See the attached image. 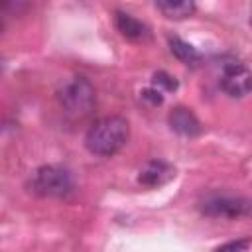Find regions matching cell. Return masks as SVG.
<instances>
[{
    "mask_svg": "<svg viewBox=\"0 0 252 252\" xmlns=\"http://www.w3.org/2000/svg\"><path fill=\"white\" fill-rule=\"evenodd\" d=\"M130 138V124L122 116H104L96 120L87 136H85V146L91 154L94 156H114L120 152Z\"/></svg>",
    "mask_w": 252,
    "mask_h": 252,
    "instance_id": "6da1fadb",
    "label": "cell"
},
{
    "mask_svg": "<svg viewBox=\"0 0 252 252\" xmlns=\"http://www.w3.org/2000/svg\"><path fill=\"white\" fill-rule=\"evenodd\" d=\"M28 187L39 197H65L73 189V179L61 165H41L32 173Z\"/></svg>",
    "mask_w": 252,
    "mask_h": 252,
    "instance_id": "7a4b0ae2",
    "label": "cell"
},
{
    "mask_svg": "<svg viewBox=\"0 0 252 252\" xmlns=\"http://www.w3.org/2000/svg\"><path fill=\"white\" fill-rule=\"evenodd\" d=\"M59 104L75 116H85L94 106V87L85 77H71L57 91Z\"/></svg>",
    "mask_w": 252,
    "mask_h": 252,
    "instance_id": "3957f363",
    "label": "cell"
},
{
    "mask_svg": "<svg viewBox=\"0 0 252 252\" xmlns=\"http://www.w3.org/2000/svg\"><path fill=\"white\" fill-rule=\"evenodd\" d=\"M201 213L207 217H222V219L248 217L252 215V201L232 195H213L201 203Z\"/></svg>",
    "mask_w": 252,
    "mask_h": 252,
    "instance_id": "277c9868",
    "label": "cell"
},
{
    "mask_svg": "<svg viewBox=\"0 0 252 252\" xmlns=\"http://www.w3.org/2000/svg\"><path fill=\"white\" fill-rule=\"evenodd\" d=\"M220 89L232 98L252 93V71L242 63H226L220 75Z\"/></svg>",
    "mask_w": 252,
    "mask_h": 252,
    "instance_id": "5b68a950",
    "label": "cell"
},
{
    "mask_svg": "<svg viewBox=\"0 0 252 252\" xmlns=\"http://www.w3.org/2000/svg\"><path fill=\"white\" fill-rule=\"evenodd\" d=\"M175 177V167L161 159H150L138 171V183L146 187H161Z\"/></svg>",
    "mask_w": 252,
    "mask_h": 252,
    "instance_id": "8992f818",
    "label": "cell"
},
{
    "mask_svg": "<svg viewBox=\"0 0 252 252\" xmlns=\"http://www.w3.org/2000/svg\"><path fill=\"white\" fill-rule=\"evenodd\" d=\"M167 122H169L173 132H177L181 136H189V138L201 134V130H203L199 118L191 112V108H185V106H175L169 112Z\"/></svg>",
    "mask_w": 252,
    "mask_h": 252,
    "instance_id": "52a82bcc",
    "label": "cell"
},
{
    "mask_svg": "<svg viewBox=\"0 0 252 252\" xmlns=\"http://www.w3.org/2000/svg\"><path fill=\"white\" fill-rule=\"evenodd\" d=\"M114 24H116V30L128 37V39H134V41H146L150 39V28L140 22L138 18H134L132 14H126V12H120L116 10L114 12Z\"/></svg>",
    "mask_w": 252,
    "mask_h": 252,
    "instance_id": "ba28073f",
    "label": "cell"
},
{
    "mask_svg": "<svg viewBox=\"0 0 252 252\" xmlns=\"http://www.w3.org/2000/svg\"><path fill=\"white\" fill-rule=\"evenodd\" d=\"M156 8L169 20H183L193 16L197 6L193 0H161V2H156Z\"/></svg>",
    "mask_w": 252,
    "mask_h": 252,
    "instance_id": "9c48e42d",
    "label": "cell"
},
{
    "mask_svg": "<svg viewBox=\"0 0 252 252\" xmlns=\"http://www.w3.org/2000/svg\"><path fill=\"white\" fill-rule=\"evenodd\" d=\"M169 49H171V53H173L181 63H185V65L195 67V65H199V61H201L199 51H197L191 43L183 41V39L177 37V35H171V37H169Z\"/></svg>",
    "mask_w": 252,
    "mask_h": 252,
    "instance_id": "30bf717a",
    "label": "cell"
},
{
    "mask_svg": "<svg viewBox=\"0 0 252 252\" xmlns=\"http://www.w3.org/2000/svg\"><path fill=\"white\" fill-rule=\"evenodd\" d=\"M152 83H154L156 89H165V91H175V89H177V81H175L171 75H167L165 71H158V73H154Z\"/></svg>",
    "mask_w": 252,
    "mask_h": 252,
    "instance_id": "8fae6325",
    "label": "cell"
},
{
    "mask_svg": "<svg viewBox=\"0 0 252 252\" xmlns=\"http://www.w3.org/2000/svg\"><path fill=\"white\" fill-rule=\"evenodd\" d=\"M250 244H252L250 238H238V240H230V242H224V244L217 246L213 252H242Z\"/></svg>",
    "mask_w": 252,
    "mask_h": 252,
    "instance_id": "7c38bea8",
    "label": "cell"
},
{
    "mask_svg": "<svg viewBox=\"0 0 252 252\" xmlns=\"http://www.w3.org/2000/svg\"><path fill=\"white\" fill-rule=\"evenodd\" d=\"M140 94H142V98H144V100H148V102H150V104H154V106H158V104H161V102H163L161 91H159V89H156V87H148V89H144Z\"/></svg>",
    "mask_w": 252,
    "mask_h": 252,
    "instance_id": "4fadbf2b",
    "label": "cell"
},
{
    "mask_svg": "<svg viewBox=\"0 0 252 252\" xmlns=\"http://www.w3.org/2000/svg\"><path fill=\"white\" fill-rule=\"evenodd\" d=\"M250 26H252V12H250Z\"/></svg>",
    "mask_w": 252,
    "mask_h": 252,
    "instance_id": "5bb4252c",
    "label": "cell"
}]
</instances>
